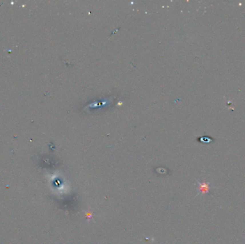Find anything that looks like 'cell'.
<instances>
[{
    "mask_svg": "<svg viewBox=\"0 0 245 244\" xmlns=\"http://www.w3.org/2000/svg\"><path fill=\"white\" fill-rule=\"evenodd\" d=\"M199 186H200V190L203 193H207L208 190H209V185H208L207 183H201L200 185H199Z\"/></svg>",
    "mask_w": 245,
    "mask_h": 244,
    "instance_id": "cell-2",
    "label": "cell"
},
{
    "mask_svg": "<svg viewBox=\"0 0 245 244\" xmlns=\"http://www.w3.org/2000/svg\"><path fill=\"white\" fill-rule=\"evenodd\" d=\"M199 140H201V142H206V144L212 143V142L215 141V140L213 138H212V137L210 136H206H206L201 137V138H199Z\"/></svg>",
    "mask_w": 245,
    "mask_h": 244,
    "instance_id": "cell-1",
    "label": "cell"
}]
</instances>
